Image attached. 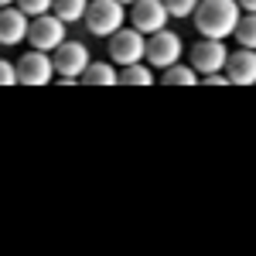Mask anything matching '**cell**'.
I'll list each match as a JSON object with an SVG mask.
<instances>
[{
	"label": "cell",
	"mask_w": 256,
	"mask_h": 256,
	"mask_svg": "<svg viewBox=\"0 0 256 256\" xmlns=\"http://www.w3.org/2000/svg\"><path fill=\"white\" fill-rule=\"evenodd\" d=\"M86 28L96 34V38H110L113 31L123 28V20H126V10H123V4L120 0H92L89 7H86Z\"/></svg>",
	"instance_id": "7a4b0ae2"
},
{
	"label": "cell",
	"mask_w": 256,
	"mask_h": 256,
	"mask_svg": "<svg viewBox=\"0 0 256 256\" xmlns=\"http://www.w3.org/2000/svg\"><path fill=\"white\" fill-rule=\"evenodd\" d=\"M144 48H147V38L140 34L137 28H120V31L110 34V58L116 65L144 62Z\"/></svg>",
	"instance_id": "3957f363"
},
{
	"label": "cell",
	"mask_w": 256,
	"mask_h": 256,
	"mask_svg": "<svg viewBox=\"0 0 256 256\" xmlns=\"http://www.w3.org/2000/svg\"><path fill=\"white\" fill-rule=\"evenodd\" d=\"M239 18H242V7L236 0H198L195 7V28L202 38L226 41L236 31Z\"/></svg>",
	"instance_id": "6da1fadb"
},
{
	"label": "cell",
	"mask_w": 256,
	"mask_h": 256,
	"mask_svg": "<svg viewBox=\"0 0 256 256\" xmlns=\"http://www.w3.org/2000/svg\"><path fill=\"white\" fill-rule=\"evenodd\" d=\"M160 82H164V86H195L198 72L192 68V65H178V62H174V65H168V68H164Z\"/></svg>",
	"instance_id": "4fadbf2b"
},
{
	"label": "cell",
	"mask_w": 256,
	"mask_h": 256,
	"mask_svg": "<svg viewBox=\"0 0 256 256\" xmlns=\"http://www.w3.org/2000/svg\"><path fill=\"white\" fill-rule=\"evenodd\" d=\"M10 4H14V0H0V7H10Z\"/></svg>",
	"instance_id": "7402d4cb"
},
{
	"label": "cell",
	"mask_w": 256,
	"mask_h": 256,
	"mask_svg": "<svg viewBox=\"0 0 256 256\" xmlns=\"http://www.w3.org/2000/svg\"><path fill=\"white\" fill-rule=\"evenodd\" d=\"M52 4L55 0H18V10H24L28 18H41V14L52 10Z\"/></svg>",
	"instance_id": "ac0fdd59"
},
{
	"label": "cell",
	"mask_w": 256,
	"mask_h": 256,
	"mask_svg": "<svg viewBox=\"0 0 256 256\" xmlns=\"http://www.w3.org/2000/svg\"><path fill=\"white\" fill-rule=\"evenodd\" d=\"M226 79H229V86H253L256 82V55L253 48H239V52H232L229 58H226Z\"/></svg>",
	"instance_id": "30bf717a"
},
{
	"label": "cell",
	"mask_w": 256,
	"mask_h": 256,
	"mask_svg": "<svg viewBox=\"0 0 256 256\" xmlns=\"http://www.w3.org/2000/svg\"><path fill=\"white\" fill-rule=\"evenodd\" d=\"M232 34H236V41L242 44V48H253L256 44V20H253V14H242Z\"/></svg>",
	"instance_id": "2e32d148"
},
{
	"label": "cell",
	"mask_w": 256,
	"mask_h": 256,
	"mask_svg": "<svg viewBox=\"0 0 256 256\" xmlns=\"http://www.w3.org/2000/svg\"><path fill=\"white\" fill-rule=\"evenodd\" d=\"M14 68H18V82H24V86H48L55 76V65L48 58V52H34V48L28 55H20Z\"/></svg>",
	"instance_id": "52a82bcc"
},
{
	"label": "cell",
	"mask_w": 256,
	"mask_h": 256,
	"mask_svg": "<svg viewBox=\"0 0 256 256\" xmlns=\"http://www.w3.org/2000/svg\"><path fill=\"white\" fill-rule=\"evenodd\" d=\"M79 82H86V86H116L120 72H113V65H106V62H89Z\"/></svg>",
	"instance_id": "7c38bea8"
},
{
	"label": "cell",
	"mask_w": 256,
	"mask_h": 256,
	"mask_svg": "<svg viewBox=\"0 0 256 256\" xmlns=\"http://www.w3.org/2000/svg\"><path fill=\"white\" fill-rule=\"evenodd\" d=\"M226 58H229V48H226V41L218 38H202L192 48V68L195 72H222L226 68Z\"/></svg>",
	"instance_id": "ba28073f"
},
{
	"label": "cell",
	"mask_w": 256,
	"mask_h": 256,
	"mask_svg": "<svg viewBox=\"0 0 256 256\" xmlns=\"http://www.w3.org/2000/svg\"><path fill=\"white\" fill-rule=\"evenodd\" d=\"M164 7H168L171 18H192L195 7H198V0H164Z\"/></svg>",
	"instance_id": "e0dca14e"
},
{
	"label": "cell",
	"mask_w": 256,
	"mask_h": 256,
	"mask_svg": "<svg viewBox=\"0 0 256 256\" xmlns=\"http://www.w3.org/2000/svg\"><path fill=\"white\" fill-rule=\"evenodd\" d=\"M0 86H18V68L0 58Z\"/></svg>",
	"instance_id": "d6986e66"
},
{
	"label": "cell",
	"mask_w": 256,
	"mask_h": 256,
	"mask_svg": "<svg viewBox=\"0 0 256 256\" xmlns=\"http://www.w3.org/2000/svg\"><path fill=\"white\" fill-rule=\"evenodd\" d=\"M120 82H123V86H150V82H154V72H150L147 65L134 62V65H123V72H120Z\"/></svg>",
	"instance_id": "9a60e30c"
},
{
	"label": "cell",
	"mask_w": 256,
	"mask_h": 256,
	"mask_svg": "<svg viewBox=\"0 0 256 256\" xmlns=\"http://www.w3.org/2000/svg\"><path fill=\"white\" fill-rule=\"evenodd\" d=\"M205 86H229V79L218 76V72H208V76H205Z\"/></svg>",
	"instance_id": "ffe728a7"
},
{
	"label": "cell",
	"mask_w": 256,
	"mask_h": 256,
	"mask_svg": "<svg viewBox=\"0 0 256 256\" xmlns=\"http://www.w3.org/2000/svg\"><path fill=\"white\" fill-rule=\"evenodd\" d=\"M24 38H28V14L4 7L0 10V44H20Z\"/></svg>",
	"instance_id": "8fae6325"
},
{
	"label": "cell",
	"mask_w": 256,
	"mask_h": 256,
	"mask_svg": "<svg viewBox=\"0 0 256 256\" xmlns=\"http://www.w3.org/2000/svg\"><path fill=\"white\" fill-rule=\"evenodd\" d=\"M28 41L34 44V52H55L65 41V20L55 14H41L28 24Z\"/></svg>",
	"instance_id": "5b68a950"
},
{
	"label": "cell",
	"mask_w": 256,
	"mask_h": 256,
	"mask_svg": "<svg viewBox=\"0 0 256 256\" xmlns=\"http://www.w3.org/2000/svg\"><path fill=\"white\" fill-rule=\"evenodd\" d=\"M89 48L86 44H79V41H62L58 48H55V58H52V65H55V72H58L65 82H76L86 72V65H89Z\"/></svg>",
	"instance_id": "277c9868"
},
{
	"label": "cell",
	"mask_w": 256,
	"mask_h": 256,
	"mask_svg": "<svg viewBox=\"0 0 256 256\" xmlns=\"http://www.w3.org/2000/svg\"><path fill=\"white\" fill-rule=\"evenodd\" d=\"M144 58L150 62L154 68H168V65H174L181 58V38H178L174 31H154L150 41H147V48H144Z\"/></svg>",
	"instance_id": "8992f818"
},
{
	"label": "cell",
	"mask_w": 256,
	"mask_h": 256,
	"mask_svg": "<svg viewBox=\"0 0 256 256\" xmlns=\"http://www.w3.org/2000/svg\"><path fill=\"white\" fill-rule=\"evenodd\" d=\"M239 7H242V14H253L256 10V0H236Z\"/></svg>",
	"instance_id": "44dd1931"
},
{
	"label": "cell",
	"mask_w": 256,
	"mask_h": 256,
	"mask_svg": "<svg viewBox=\"0 0 256 256\" xmlns=\"http://www.w3.org/2000/svg\"><path fill=\"white\" fill-rule=\"evenodd\" d=\"M134 7V28H137L140 34H154V31H164V24H168V7H164V0H137V4H130Z\"/></svg>",
	"instance_id": "9c48e42d"
},
{
	"label": "cell",
	"mask_w": 256,
	"mask_h": 256,
	"mask_svg": "<svg viewBox=\"0 0 256 256\" xmlns=\"http://www.w3.org/2000/svg\"><path fill=\"white\" fill-rule=\"evenodd\" d=\"M120 4H123V7H126V4H137V0H120Z\"/></svg>",
	"instance_id": "603a6c76"
},
{
	"label": "cell",
	"mask_w": 256,
	"mask_h": 256,
	"mask_svg": "<svg viewBox=\"0 0 256 256\" xmlns=\"http://www.w3.org/2000/svg\"><path fill=\"white\" fill-rule=\"evenodd\" d=\"M86 7H89V0H55V4H52L55 18H62L65 24L82 20V18H86Z\"/></svg>",
	"instance_id": "5bb4252c"
}]
</instances>
